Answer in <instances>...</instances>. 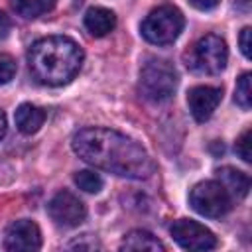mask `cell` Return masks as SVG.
<instances>
[{
    "label": "cell",
    "instance_id": "1",
    "mask_svg": "<svg viewBox=\"0 0 252 252\" xmlns=\"http://www.w3.org/2000/svg\"><path fill=\"white\" fill-rule=\"evenodd\" d=\"M71 146L83 161L120 177L146 179L156 169L154 159L136 140L110 128H83L73 136Z\"/></svg>",
    "mask_w": 252,
    "mask_h": 252
},
{
    "label": "cell",
    "instance_id": "2",
    "mask_svg": "<svg viewBox=\"0 0 252 252\" xmlns=\"http://www.w3.org/2000/svg\"><path fill=\"white\" fill-rule=\"evenodd\" d=\"M83 65V49L67 35H49L37 39L28 51L32 77L49 87L69 83Z\"/></svg>",
    "mask_w": 252,
    "mask_h": 252
},
{
    "label": "cell",
    "instance_id": "3",
    "mask_svg": "<svg viewBox=\"0 0 252 252\" xmlns=\"http://www.w3.org/2000/svg\"><path fill=\"white\" fill-rule=\"evenodd\" d=\"M228 61V47L220 35L207 33L199 37L185 53V65L199 75H219Z\"/></svg>",
    "mask_w": 252,
    "mask_h": 252
},
{
    "label": "cell",
    "instance_id": "4",
    "mask_svg": "<svg viewBox=\"0 0 252 252\" xmlns=\"http://www.w3.org/2000/svg\"><path fill=\"white\" fill-rule=\"evenodd\" d=\"M177 87V71L165 59H148L140 69L138 89L140 94L152 102H163L171 98Z\"/></svg>",
    "mask_w": 252,
    "mask_h": 252
},
{
    "label": "cell",
    "instance_id": "5",
    "mask_svg": "<svg viewBox=\"0 0 252 252\" xmlns=\"http://www.w3.org/2000/svg\"><path fill=\"white\" fill-rule=\"evenodd\" d=\"M183 26H185L183 14L175 6H159L144 18L140 32L144 39H148L150 43L167 45L179 37Z\"/></svg>",
    "mask_w": 252,
    "mask_h": 252
},
{
    "label": "cell",
    "instance_id": "6",
    "mask_svg": "<svg viewBox=\"0 0 252 252\" xmlns=\"http://www.w3.org/2000/svg\"><path fill=\"white\" fill-rule=\"evenodd\" d=\"M189 203L199 215L209 217V219H219V217H224L230 211L232 197L220 181L209 179V181L197 183L191 189Z\"/></svg>",
    "mask_w": 252,
    "mask_h": 252
},
{
    "label": "cell",
    "instance_id": "7",
    "mask_svg": "<svg viewBox=\"0 0 252 252\" xmlns=\"http://www.w3.org/2000/svg\"><path fill=\"white\" fill-rule=\"evenodd\" d=\"M47 213L55 224H59L63 228H73L85 220L87 207L77 195L63 189L51 197V201L47 205Z\"/></svg>",
    "mask_w": 252,
    "mask_h": 252
},
{
    "label": "cell",
    "instance_id": "8",
    "mask_svg": "<svg viewBox=\"0 0 252 252\" xmlns=\"http://www.w3.org/2000/svg\"><path fill=\"white\" fill-rule=\"evenodd\" d=\"M173 240L185 250H211L217 246V236L201 222L179 219L169 228Z\"/></svg>",
    "mask_w": 252,
    "mask_h": 252
},
{
    "label": "cell",
    "instance_id": "9",
    "mask_svg": "<svg viewBox=\"0 0 252 252\" xmlns=\"http://www.w3.org/2000/svg\"><path fill=\"white\" fill-rule=\"evenodd\" d=\"M6 250H39L41 248V232L33 220L22 219L12 222L4 234Z\"/></svg>",
    "mask_w": 252,
    "mask_h": 252
},
{
    "label": "cell",
    "instance_id": "10",
    "mask_svg": "<svg viewBox=\"0 0 252 252\" xmlns=\"http://www.w3.org/2000/svg\"><path fill=\"white\" fill-rule=\"evenodd\" d=\"M220 100H222V89H219V87L199 85V87L189 89V93H187V104L197 122L209 120Z\"/></svg>",
    "mask_w": 252,
    "mask_h": 252
},
{
    "label": "cell",
    "instance_id": "11",
    "mask_svg": "<svg viewBox=\"0 0 252 252\" xmlns=\"http://www.w3.org/2000/svg\"><path fill=\"white\" fill-rule=\"evenodd\" d=\"M83 22H85V28H87V32H89L91 35L102 37V35H106V33H110V32L114 30V26H116V16H114V12L108 10V8L94 6V8H89V10H87Z\"/></svg>",
    "mask_w": 252,
    "mask_h": 252
},
{
    "label": "cell",
    "instance_id": "12",
    "mask_svg": "<svg viewBox=\"0 0 252 252\" xmlns=\"http://www.w3.org/2000/svg\"><path fill=\"white\" fill-rule=\"evenodd\" d=\"M14 120H16V126L22 134H33L37 132L43 122H45V110L35 106V104H30V102H24L16 108V114H14Z\"/></svg>",
    "mask_w": 252,
    "mask_h": 252
},
{
    "label": "cell",
    "instance_id": "13",
    "mask_svg": "<svg viewBox=\"0 0 252 252\" xmlns=\"http://www.w3.org/2000/svg\"><path fill=\"white\" fill-rule=\"evenodd\" d=\"M217 175H219V181L224 185V189L230 193V197L234 199H242L248 195V189H250V179L244 171L240 169H234V167H220L217 169Z\"/></svg>",
    "mask_w": 252,
    "mask_h": 252
},
{
    "label": "cell",
    "instance_id": "14",
    "mask_svg": "<svg viewBox=\"0 0 252 252\" xmlns=\"http://www.w3.org/2000/svg\"><path fill=\"white\" fill-rule=\"evenodd\" d=\"M122 250H152V252H163L165 246L158 240V236H154L152 232L148 230H142V228H136V230H130L122 244H120Z\"/></svg>",
    "mask_w": 252,
    "mask_h": 252
},
{
    "label": "cell",
    "instance_id": "15",
    "mask_svg": "<svg viewBox=\"0 0 252 252\" xmlns=\"http://www.w3.org/2000/svg\"><path fill=\"white\" fill-rule=\"evenodd\" d=\"M57 0H10L12 10L22 18H37L41 14H47L53 10Z\"/></svg>",
    "mask_w": 252,
    "mask_h": 252
},
{
    "label": "cell",
    "instance_id": "16",
    "mask_svg": "<svg viewBox=\"0 0 252 252\" xmlns=\"http://www.w3.org/2000/svg\"><path fill=\"white\" fill-rule=\"evenodd\" d=\"M252 75L246 71L238 77L236 81V89H234V100L242 110H250L252 106Z\"/></svg>",
    "mask_w": 252,
    "mask_h": 252
},
{
    "label": "cell",
    "instance_id": "17",
    "mask_svg": "<svg viewBox=\"0 0 252 252\" xmlns=\"http://www.w3.org/2000/svg\"><path fill=\"white\" fill-rule=\"evenodd\" d=\"M75 185L87 193H98L102 189V179L98 173L91 171V169H83V171H77L75 173Z\"/></svg>",
    "mask_w": 252,
    "mask_h": 252
},
{
    "label": "cell",
    "instance_id": "18",
    "mask_svg": "<svg viewBox=\"0 0 252 252\" xmlns=\"http://www.w3.org/2000/svg\"><path fill=\"white\" fill-rule=\"evenodd\" d=\"M252 132H250V128H246L240 136H238V140H236V144H234V150H236V154L242 158V161H246V163H250L252 161V150H250V146H252Z\"/></svg>",
    "mask_w": 252,
    "mask_h": 252
},
{
    "label": "cell",
    "instance_id": "19",
    "mask_svg": "<svg viewBox=\"0 0 252 252\" xmlns=\"http://www.w3.org/2000/svg\"><path fill=\"white\" fill-rule=\"evenodd\" d=\"M16 75V61L8 53H0V85H6Z\"/></svg>",
    "mask_w": 252,
    "mask_h": 252
},
{
    "label": "cell",
    "instance_id": "20",
    "mask_svg": "<svg viewBox=\"0 0 252 252\" xmlns=\"http://www.w3.org/2000/svg\"><path fill=\"white\" fill-rule=\"evenodd\" d=\"M250 35H252V30L246 26V28H242V32H240V35H238V43H240V51H242V55L246 57V59H250Z\"/></svg>",
    "mask_w": 252,
    "mask_h": 252
},
{
    "label": "cell",
    "instance_id": "21",
    "mask_svg": "<svg viewBox=\"0 0 252 252\" xmlns=\"http://www.w3.org/2000/svg\"><path fill=\"white\" fill-rule=\"evenodd\" d=\"M10 30H12V22H10V18H8L6 14L0 12V41H4V39L8 37Z\"/></svg>",
    "mask_w": 252,
    "mask_h": 252
},
{
    "label": "cell",
    "instance_id": "22",
    "mask_svg": "<svg viewBox=\"0 0 252 252\" xmlns=\"http://www.w3.org/2000/svg\"><path fill=\"white\" fill-rule=\"evenodd\" d=\"M219 2H220V0H189V4H191V6H195L197 10H203V12L213 10Z\"/></svg>",
    "mask_w": 252,
    "mask_h": 252
},
{
    "label": "cell",
    "instance_id": "23",
    "mask_svg": "<svg viewBox=\"0 0 252 252\" xmlns=\"http://www.w3.org/2000/svg\"><path fill=\"white\" fill-rule=\"evenodd\" d=\"M6 130H8V120H6L4 110H0V140L6 136Z\"/></svg>",
    "mask_w": 252,
    "mask_h": 252
}]
</instances>
